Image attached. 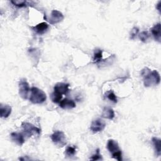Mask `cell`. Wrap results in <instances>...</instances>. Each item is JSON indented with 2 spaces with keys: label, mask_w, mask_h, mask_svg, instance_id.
Instances as JSON below:
<instances>
[{
  "label": "cell",
  "mask_w": 161,
  "mask_h": 161,
  "mask_svg": "<svg viewBox=\"0 0 161 161\" xmlns=\"http://www.w3.org/2000/svg\"><path fill=\"white\" fill-rule=\"evenodd\" d=\"M141 75L143 79V84L145 87H150L152 85H158L160 82L159 73L153 70L151 71L148 67H145L141 71Z\"/></svg>",
  "instance_id": "1"
},
{
  "label": "cell",
  "mask_w": 161,
  "mask_h": 161,
  "mask_svg": "<svg viewBox=\"0 0 161 161\" xmlns=\"http://www.w3.org/2000/svg\"><path fill=\"white\" fill-rule=\"evenodd\" d=\"M30 101L33 104H42L47 99L46 94L36 87H32L30 90Z\"/></svg>",
  "instance_id": "2"
},
{
  "label": "cell",
  "mask_w": 161,
  "mask_h": 161,
  "mask_svg": "<svg viewBox=\"0 0 161 161\" xmlns=\"http://www.w3.org/2000/svg\"><path fill=\"white\" fill-rule=\"evenodd\" d=\"M52 141L59 147H63L66 144V138L64 133L62 131H55L50 136Z\"/></svg>",
  "instance_id": "3"
},
{
  "label": "cell",
  "mask_w": 161,
  "mask_h": 161,
  "mask_svg": "<svg viewBox=\"0 0 161 161\" xmlns=\"http://www.w3.org/2000/svg\"><path fill=\"white\" fill-rule=\"evenodd\" d=\"M19 94L24 99H27L28 97V94L31 90L29 86V84L25 79H21L19 80Z\"/></svg>",
  "instance_id": "4"
},
{
  "label": "cell",
  "mask_w": 161,
  "mask_h": 161,
  "mask_svg": "<svg viewBox=\"0 0 161 161\" xmlns=\"http://www.w3.org/2000/svg\"><path fill=\"white\" fill-rule=\"evenodd\" d=\"M21 126L23 129V131L26 136L28 137L31 136L34 133H36L37 134L40 133V129L36 127L33 125L27 122H23L21 124Z\"/></svg>",
  "instance_id": "5"
},
{
  "label": "cell",
  "mask_w": 161,
  "mask_h": 161,
  "mask_svg": "<svg viewBox=\"0 0 161 161\" xmlns=\"http://www.w3.org/2000/svg\"><path fill=\"white\" fill-rule=\"evenodd\" d=\"M106 126V123L104 120L100 118L93 120L91 123L90 129L94 133H97L103 131Z\"/></svg>",
  "instance_id": "6"
},
{
  "label": "cell",
  "mask_w": 161,
  "mask_h": 161,
  "mask_svg": "<svg viewBox=\"0 0 161 161\" xmlns=\"http://www.w3.org/2000/svg\"><path fill=\"white\" fill-rule=\"evenodd\" d=\"M64 16L60 11L53 9L51 12V15H50V19H48V21L50 24L55 25L62 21L64 19Z\"/></svg>",
  "instance_id": "7"
},
{
  "label": "cell",
  "mask_w": 161,
  "mask_h": 161,
  "mask_svg": "<svg viewBox=\"0 0 161 161\" xmlns=\"http://www.w3.org/2000/svg\"><path fill=\"white\" fill-rule=\"evenodd\" d=\"M69 84L64 82H58L54 86V91L61 94H67L69 91Z\"/></svg>",
  "instance_id": "8"
},
{
  "label": "cell",
  "mask_w": 161,
  "mask_h": 161,
  "mask_svg": "<svg viewBox=\"0 0 161 161\" xmlns=\"http://www.w3.org/2000/svg\"><path fill=\"white\" fill-rule=\"evenodd\" d=\"M59 106L64 109H70L75 107V103L72 99L65 98L60 102Z\"/></svg>",
  "instance_id": "9"
},
{
  "label": "cell",
  "mask_w": 161,
  "mask_h": 161,
  "mask_svg": "<svg viewBox=\"0 0 161 161\" xmlns=\"http://www.w3.org/2000/svg\"><path fill=\"white\" fill-rule=\"evenodd\" d=\"M11 138L14 143H16L17 145L19 146L22 145L25 143L24 135L21 133H18V132L11 133Z\"/></svg>",
  "instance_id": "10"
},
{
  "label": "cell",
  "mask_w": 161,
  "mask_h": 161,
  "mask_svg": "<svg viewBox=\"0 0 161 161\" xmlns=\"http://www.w3.org/2000/svg\"><path fill=\"white\" fill-rule=\"evenodd\" d=\"M151 32L154 37L155 40L157 41L158 42L160 43L161 42V33H160V23H158L156 25H155L152 28H151Z\"/></svg>",
  "instance_id": "11"
},
{
  "label": "cell",
  "mask_w": 161,
  "mask_h": 161,
  "mask_svg": "<svg viewBox=\"0 0 161 161\" xmlns=\"http://www.w3.org/2000/svg\"><path fill=\"white\" fill-rule=\"evenodd\" d=\"M107 149L110 153H111V154L120 150L118 142L113 139H110L108 141Z\"/></svg>",
  "instance_id": "12"
},
{
  "label": "cell",
  "mask_w": 161,
  "mask_h": 161,
  "mask_svg": "<svg viewBox=\"0 0 161 161\" xmlns=\"http://www.w3.org/2000/svg\"><path fill=\"white\" fill-rule=\"evenodd\" d=\"M48 29V25L45 22L38 23L37 25L33 27L34 31L38 34H43Z\"/></svg>",
  "instance_id": "13"
},
{
  "label": "cell",
  "mask_w": 161,
  "mask_h": 161,
  "mask_svg": "<svg viewBox=\"0 0 161 161\" xmlns=\"http://www.w3.org/2000/svg\"><path fill=\"white\" fill-rule=\"evenodd\" d=\"M0 113L1 118H8L11 113V107L7 104H1Z\"/></svg>",
  "instance_id": "14"
},
{
  "label": "cell",
  "mask_w": 161,
  "mask_h": 161,
  "mask_svg": "<svg viewBox=\"0 0 161 161\" xmlns=\"http://www.w3.org/2000/svg\"><path fill=\"white\" fill-rule=\"evenodd\" d=\"M101 116L104 118L109 119H113L114 117V110L109 107H105L104 108Z\"/></svg>",
  "instance_id": "15"
},
{
  "label": "cell",
  "mask_w": 161,
  "mask_h": 161,
  "mask_svg": "<svg viewBox=\"0 0 161 161\" xmlns=\"http://www.w3.org/2000/svg\"><path fill=\"white\" fill-rule=\"evenodd\" d=\"M152 142L157 156L161 155V140L157 137H153Z\"/></svg>",
  "instance_id": "16"
},
{
  "label": "cell",
  "mask_w": 161,
  "mask_h": 161,
  "mask_svg": "<svg viewBox=\"0 0 161 161\" xmlns=\"http://www.w3.org/2000/svg\"><path fill=\"white\" fill-rule=\"evenodd\" d=\"M103 57V51L100 49H96L94 52L93 61L96 63H98L101 61Z\"/></svg>",
  "instance_id": "17"
},
{
  "label": "cell",
  "mask_w": 161,
  "mask_h": 161,
  "mask_svg": "<svg viewBox=\"0 0 161 161\" xmlns=\"http://www.w3.org/2000/svg\"><path fill=\"white\" fill-rule=\"evenodd\" d=\"M62 94L53 91L52 94H51V99L53 103H60V102L62 101Z\"/></svg>",
  "instance_id": "18"
},
{
  "label": "cell",
  "mask_w": 161,
  "mask_h": 161,
  "mask_svg": "<svg viewBox=\"0 0 161 161\" xmlns=\"http://www.w3.org/2000/svg\"><path fill=\"white\" fill-rule=\"evenodd\" d=\"M75 153H76L75 147H72V146H68L66 148V150H65V155L67 156V157H69L74 156Z\"/></svg>",
  "instance_id": "19"
},
{
  "label": "cell",
  "mask_w": 161,
  "mask_h": 161,
  "mask_svg": "<svg viewBox=\"0 0 161 161\" xmlns=\"http://www.w3.org/2000/svg\"><path fill=\"white\" fill-rule=\"evenodd\" d=\"M11 3L13 5L19 8L25 7L26 6V1L24 0H11Z\"/></svg>",
  "instance_id": "20"
},
{
  "label": "cell",
  "mask_w": 161,
  "mask_h": 161,
  "mask_svg": "<svg viewBox=\"0 0 161 161\" xmlns=\"http://www.w3.org/2000/svg\"><path fill=\"white\" fill-rule=\"evenodd\" d=\"M138 36L140 40L143 42H146V41L149 38V34L148 31H143L141 33L138 34Z\"/></svg>",
  "instance_id": "21"
},
{
  "label": "cell",
  "mask_w": 161,
  "mask_h": 161,
  "mask_svg": "<svg viewBox=\"0 0 161 161\" xmlns=\"http://www.w3.org/2000/svg\"><path fill=\"white\" fill-rule=\"evenodd\" d=\"M139 32V29L137 27H133L130 32V39L134 40L136 36L138 35Z\"/></svg>",
  "instance_id": "22"
},
{
  "label": "cell",
  "mask_w": 161,
  "mask_h": 161,
  "mask_svg": "<svg viewBox=\"0 0 161 161\" xmlns=\"http://www.w3.org/2000/svg\"><path fill=\"white\" fill-rule=\"evenodd\" d=\"M112 157L114 159H116L118 161H121L122 160V153H121V150L113 153Z\"/></svg>",
  "instance_id": "23"
},
{
  "label": "cell",
  "mask_w": 161,
  "mask_h": 161,
  "mask_svg": "<svg viewBox=\"0 0 161 161\" xmlns=\"http://www.w3.org/2000/svg\"><path fill=\"white\" fill-rule=\"evenodd\" d=\"M107 97L108 98L109 100L113 101V103H116L117 102V97L116 96V95L114 94V93L113 92V91H111L109 92L108 95H107Z\"/></svg>",
  "instance_id": "24"
},
{
  "label": "cell",
  "mask_w": 161,
  "mask_h": 161,
  "mask_svg": "<svg viewBox=\"0 0 161 161\" xmlns=\"http://www.w3.org/2000/svg\"><path fill=\"white\" fill-rule=\"evenodd\" d=\"M90 159L92 160H102L103 159L101 155L99 153V149H97L96 153L94 155H93Z\"/></svg>",
  "instance_id": "25"
},
{
  "label": "cell",
  "mask_w": 161,
  "mask_h": 161,
  "mask_svg": "<svg viewBox=\"0 0 161 161\" xmlns=\"http://www.w3.org/2000/svg\"><path fill=\"white\" fill-rule=\"evenodd\" d=\"M156 9L158 11V12L160 13H161V1H158V3L156 5Z\"/></svg>",
  "instance_id": "26"
}]
</instances>
